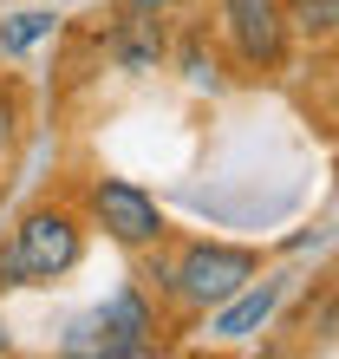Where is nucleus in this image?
I'll return each mask as SVG.
<instances>
[{
    "instance_id": "1",
    "label": "nucleus",
    "mask_w": 339,
    "mask_h": 359,
    "mask_svg": "<svg viewBox=\"0 0 339 359\" xmlns=\"http://www.w3.org/2000/svg\"><path fill=\"white\" fill-rule=\"evenodd\" d=\"M254 274H261V248L242 242H183L177 268H170V301L183 313H209L222 307L228 294H242Z\"/></svg>"
},
{
    "instance_id": "2",
    "label": "nucleus",
    "mask_w": 339,
    "mask_h": 359,
    "mask_svg": "<svg viewBox=\"0 0 339 359\" xmlns=\"http://www.w3.org/2000/svg\"><path fill=\"white\" fill-rule=\"evenodd\" d=\"M7 242H13L20 268H27V287H53L85 262V216L66 203H39L13 222Z\"/></svg>"
},
{
    "instance_id": "3",
    "label": "nucleus",
    "mask_w": 339,
    "mask_h": 359,
    "mask_svg": "<svg viewBox=\"0 0 339 359\" xmlns=\"http://www.w3.org/2000/svg\"><path fill=\"white\" fill-rule=\"evenodd\" d=\"M85 229H98L104 242H118V248H151L170 236V216H163V203L151 196L144 183L131 177H92L85 183Z\"/></svg>"
},
{
    "instance_id": "4",
    "label": "nucleus",
    "mask_w": 339,
    "mask_h": 359,
    "mask_svg": "<svg viewBox=\"0 0 339 359\" xmlns=\"http://www.w3.org/2000/svg\"><path fill=\"white\" fill-rule=\"evenodd\" d=\"M216 33H222V46L235 53V66H242L248 79L287 72L293 33H287L281 0H216Z\"/></svg>"
},
{
    "instance_id": "5",
    "label": "nucleus",
    "mask_w": 339,
    "mask_h": 359,
    "mask_svg": "<svg viewBox=\"0 0 339 359\" xmlns=\"http://www.w3.org/2000/svg\"><path fill=\"white\" fill-rule=\"evenodd\" d=\"M144 353H157V307L151 287L131 281L98 307V359H144Z\"/></svg>"
},
{
    "instance_id": "6",
    "label": "nucleus",
    "mask_w": 339,
    "mask_h": 359,
    "mask_svg": "<svg viewBox=\"0 0 339 359\" xmlns=\"http://www.w3.org/2000/svg\"><path fill=\"white\" fill-rule=\"evenodd\" d=\"M287 294H293V274H254L242 294H228L222 307H209V333H216V340H248V333H261L274 313H281Z\"/></svg>"
},
{
    "instance_id": "7",
    "label": "nucleus",
    "mask_w": 339,
    "mask_h": 359,
    "mask_svg": "<svg viewBox=\"0 0 339 359\" xmlns=\"http://www.w3.org/2000/svg\"><path fill=\"white\" fill-rule=\"evenodd\" d=\"M281 13H287V33L307 46L339 39V0H281Z\"/></svg>"
},
{
    "instance_id": "8",
    "label": "nucleus",
    "mask_w": 339,
    "mask_h": 359,
    "mask_svg": "<svg viewBox=\"0 0 339 359\" xmlns=\"http://www.w3.org/2000/svg\"><path fill=\"white\" fill-rule=\"evenodd\" d=\"M177 72H183L196 92H202V86H209V92H222V59L202 46V33H189V39H183V53H177Z\"/></svg>"
},
{
    "instance_id": "9",
    "label": "nucleus",
    "mask_w": 339,
    "mask_h": 359,
    "mask_svg": "<svg viewBox=\"0 0 339 359\" xmlns=\"http://www.w3.org/2000/svg\"><path fill=\"white\" fill-rule=\"evenodd\" d=\"M39 33H53V13H13V27H0V53H27Z\"/></svg>"
},
{
    "instance_id": "10",
    "label": "nucleus",
    "mask_w": 339,
    "mask_h": 359,
    "mask_svg": "<svg viewBox=\"0 0 339 359\" xmlns=\"http://www.w3.org/2000/svg\"><path fill=\"white\" fill-rule=\"evenodd\" d=\"M111 59H118V66H131V72H144V66H157V59H163V39L118 33V39H111Z\"/></svg>"
},
{
    "instance_id": "11",
    "label": "nucleus",
    "mask_w": 339,
    "mask_h": 359,
    "mask_svg": "<svg viewBox=\"0 0 339 359\" xmlns=\"http://www.w3.org/2000/svg\"><path fill=\"white\" fill-rule=\"evenodd\" d=\"M13 131H20V104H13V92H0V163L13 157Z\"/></svg>"
},
{
    "instance_id": "12",
    "label": "nucleus",
    "mask_w": 339,
    "mask_h": 359,
    "mask_svg": "<svg viewBox=\"0 0 339 359\" xmlns=\"http://www.w3.org/2000/svg\"><path fill=\"white\" fill-rule=\"evenodd\" d=\"M13 287H27V268H20L13 242H0V294H13Z\"/></svg>"
},
{
    "instance_id": "13",
    "label": "nucleus",
    "mask_w": 339,
    "mask_h": 359,
    "mask_svg": "<svg viewBox=\"0 0 339 359\" xmlns=\"http://www.w3.org/2000/svg\"><path fill=\"white\" fill-rule=\"evenodd\" d=\"M124 7H131V13H163L170 0H124Z\"/></svg>"
},
{
    "instance_id": "14",
    "label": "nucleus",
    "mask_w": 339,
    "mask_h": 359,
    "mask_svg": "<svg viewBox=\"0 0 339 359\" xmlns=\"http://www.w3.org/2000/svg\"><path fill=\"white\" fill-rule=\"evenodd\" d=\"M0 353H13V333H7V320H0Z\"/></svg>"
}]
</instances>
